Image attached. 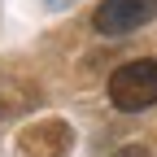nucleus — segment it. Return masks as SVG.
<instances>
[{
    "label": "nucleus",
    "instance_id": "obj_1",
    "mask_svg": "<svg viewBox=\"0 0 157 157\" xmlns=\"http://www.w3.org/2000/svg\"><path fill=\"white\" fill-rule=\"evenodd\" d=\"M109 105L122 113H140V109L157 105V57L127 61L109 74Z\"/></svg>",
    "mask_w": 157,
    "mask_h": 157
},
{
    "label": "nucleus",
    "instance_id": "obj_4",
    "mask_svg": "<svg viewBox=\"0 0 157 157\" xmlns=\"http://www.w3.org/2000/svg\"><path fill=\"white\" fill-rule=\"evenodd\" d=\"M17 109H26V87H17L13 78H0V122Z\"/></svg>",
    "mask_w": 157,
    "mask_h": 157
},
{
    "label": "nucleus",
    "instance_id": "obj_5",
    "mask_svg": "<svg viewBox=\"0 0 157 157\" xmlns=\"http://www.w3.org/2000/svg\"><path fill=\"white\" fill-rule=\"evenodd\" d=\"M113 157H148V148L144 144H127V148H118Z\"/></svg>",
    "mask_w": 157,
    "mask_h": 157
},
{
    "label": "nucleus",
    "instance_id": "obj_2",
    "mask_svg": "<svg viewBox=\"0 0 157 157\" xmlns=\"http://www.w3.org/2000/svg\"><path fill=\"white\" fill-rule=\"evenodd\" d=\"M157 17V0H101L92 13V26L101 35H131Z\"/></svg>",
    "mask_w": 157,
    "mask_h": 157
},
{
    "label": "nucleus",
    "instance_id": "obj_3",
    "mask_svg": "<svg viewBox=\"0 0 157 157\" xmlns=\"http://www.w3.org/2000/svg\"><path fill=\"white\" fill-rule=\"evenodd\" d=\"M70 148H74V131L66 118H39L17 135L22 157H70Z\"/></svg>",
    "mask_w": 157,
    "mask_h": 157
}]
</instances>
